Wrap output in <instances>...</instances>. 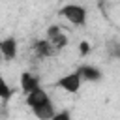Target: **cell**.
Returning <instances> with one entry per match:
<instances>
[{
  "label": "cell",
  "instance_id": "obj_4",
  "mask_svg": "<svg viewBox=\"0 0 120 120\" xmlns=\"http://www.w3.org/2000/svg\"><path fill=\"white\" fill-rule=\"evenodd\" d=\"M19 84H21V90H22L26 96H30V94H34L36 90L41 88V84H39V77L34 75V73H30V71H22V73H21Z\"/></svg>",
  "mask_w": 120,
  "mask_h": 120
},
{
  "label": "cell",
  "instance_id": "obj_14",
  "mask_svg": "<svg viewBox=\"0 0 120 120\" xmlns=\"http://www.w3.org/2000/svg\"><path fill=\"white\" fill-rule=\"evenodd\" d=\"M2 60H4V56H2V51H0V62H2Z\"/></svg>",
  "mask_w": 120,
  "mask_h": 120
},
{
  "label": "cell",
  "instance_id": "obj_7",
  "mask_svg": "<svg viewBox=\"0 0 120 120\" xmlns=\"http://www.w3.org/2000/svg\"><path fill=\"white\" fill-rule=\"evenodd\" d=\"M34 51H36L38 56H51L54 52V49H52L49 39H38L36 45H34Z\"/></svg>",
  "mask_w": 120,
  "mask_h": 120
},
{
  "label": "cell",
  "instance_id": "obj_3",
  "mask_svg": "<svg viewBox=\"0 0 120 120\" xmlns=\"http://www.w3.org/2000/svg\"><path fill=\"white\" fill-rule=\"evenodd\" d=\"M81 84H82V79H81V75H79L77 69L62 75V77L56 81V86H60V88H62L64 92H68V94H77V92L81 90Z\"/></svg>",
  "mask_w": 120,
  "mask_h": 120
},
{
  "label": "cell",
  "instance_id": "obj_13",
  "mask_svg": "<svg viewBox=\"0 0 120 120\" xmlns=\"http://www.w3.org/2000/svg\"><path fill=\"white\" fill-rule=\"evenodd\" d=\"M90 43L88 41H81L79 43V52H81V56H86V54H90Z\"/></svg>",
  "mask_w": 120,
  "mask_h": 120
},
{
  "label": "cell",
  "instance_id": "obj_11",
  "mask_svg": "<svg viewBox=\"0 0 120 120\" xmlns=\"http://www.w3.org/2000/svg\"><path fill=\"white\" fill-rule=\"evenodd\" d=\"M58 34H62V28H60L58 24H51V26L47 28V39H52V38H56Z\"/></svg>",
  "mask_w": 120,
  "mask_h": 120
},
{
  "label": "cell",
  "instance_id": "obj_5",
  "mask_svg": "<svg viewBox=\"0 0 120 120\" xmlns=\"http://www.w3.org/2000/svg\"><path fill=\"white\" fill-rule=\"evenodd\" d=\"M77 71H79V75H81L82 82H84V81H86V82H99V81L103 79L101 69H99V68H96V66H92V64H84V66L77 68Z\"/></svg>",
  "mask_w": 120,
  "mask_h": 120
},
{
  "label": "cell",
  "instance_id": "obj_10",
  "mask_svg": "<svg viewBox=\"0 0 120 120\" xmlns=\"http://www.w3.org/2000/svg\"><path fill=\"white\" fill-rule=\"evenodd\" d=\"M51 120H71V111H68V109L56 111V114H54Z\"/></svg>",
  "mask_w": 120,
  "mask_h": 120
},
{
  "label": "cell",
  "instance_id": "obj_2",
  "mask_svg": "<svg viewBox=\"0 0 120 120\" xmlns=\"http://www.w3.org/2000/svg\"><path fill=\"white\" fill-rule=\"evenodd\" d=\"M60 15L68 22H71L73 26H84L86 19H88L86 8L81 6V4H66V6H62L60 8Z\"/></svg>",
  "mask_w": 120,
  "mask_h": 120
},
{
  "label": "cell",
  "instance_id": "obj_9",
  "mask_svg": "<svg viewBox=\"0 0 120 120\" xmlns=\"http://www.w3.org/2000/svg\"><path fill=\"white\" fill-rule=\"evenodd\" d=\"M11 96H13V90L9 88L8 81H6V79L0 75V99H2V101H8Z\"/></svg>",
  "mask_w": 120,
  "mask_h": 120
},
{
  "label": "cell",
  "instance_id": "obj_6",
  "mask_svg": "<svg viewBox=\"0 0 120 120\" xmlns=\"http://www.w3.org/2000/svg\"><path fill=\"white\" fill-rule=\"evenodd\" d=\"M0 51H2L4 60H13V58L17 56V52H19V43H17V39L11 38V36L0 39Z\"/></svg>",
  "mask_w": 120,
  "mask_h": 120
},
{
  "label": "cell",
  "instance_id": "obj_1",
  "mask_svg": "<svg viewBox=\"0 0 120 120\" xmlns=\"http://www.w3.org/2000/svg\"><path fill=\"white\" fill-rule=\"evenodd\" d=\"M26 105H28V109L34 112V116L39 118V120H51V118L56 114L54 103H52L49 92L43 90V88H39V90H36L34 94L26 96Z\"/></svg>",
  "mask_w": 120,
  "mask_h": 120
},
{
  "label": "cell",
  "instance_id": "obj_8",
  "mask_svg": "<svg viewBox=\"0 0 120 120\" xmlns=\"http://www.w3.org/2000/svg\"><path fill=\"white\" fill-rule=\"evenodd\" d=\"M49 41H51V45H52L54 51H62V49H66V45H68V36L62 32V34H58L56 38H52V39H49Z\"/></svg>",
  "mask_w": 120,
  "mask_h": 120
},
{
  "label": "cell",
  "instance_id": "obj_12",
  "mask_svg": "<svg viewBox=\"0 0 120 120\" xmlns=\"http://www.w3.org/2000/svg\"><path fill=\"white\" fill-rule=\"evenodd\" d=\"M109 52L112 58H118L120 60V43H111L109 45Z\"/></svg>",
  "mask_w": 120,
  "mask_h": 120
}]
</instances>
